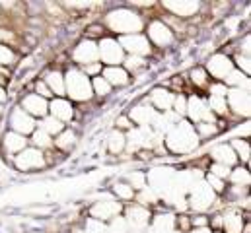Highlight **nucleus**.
<instances>
[{"mask_svg": "<svg viewBox=\"0 0 251 233\" xmlns=\"http://www.w3.org/2000/svg\"><path fill=\"white\" fill-rule=\"evenodd\" d=\"M197 144H199V134H197L195 126L185 120L176 122L168 130V148L176 154H187L197 148Z\"/></svg>", "mask_w": 251, "mask_h": 233, "instance_id": "f257e3e1", "label": "nucleus"}, {"mask_svg": "<svg viewBox=\"0 0 251 233\" xmlns=\"http://www.w3.org/2000/svg\"><path fill=\"white\" fill-rule=\"evenodd\" d=\"M64 93H68L74 101H88L94 95L90 78L82 70L70 68L64 76Z\"/></svg>", "mask_w": 251, "mask_h": 233, "instance_id": "f03ea898", "label": "nucleus"}, {"mask_svg": "<svg viewBox=\"0 0 251 233\" xmlns=\"http://www.w3.org/2000/svg\"><path fill=\"white\" fill-rule=\"evenodd\" d=\"M107 23L113 31L121 33V35H134L142 29V20L136 12L126 10V8H119L107 14Z\"/></svg>", "mask_w": 251, "mask_h": 233, "instance_id": "7ed1b4c3", "label": "nucleus"}, {"mask_svg": "<svg viewBox=\"0 0 251 233\" xmlns=\"http://www.w3.org/2000/svg\"><path fill=\"white\" fill-rule=\"evenodd\" d=\"M98 55L107 66H119L125 60V51L121 49L119 41L115 39H101L98 43Z\"/></svg>", "mask_w": 251, "mask_h": 233, "instance_id": "20e7f679", "label": "nucleus"}, {"mask_svg": "<svg viewBox=\"0 0 251 233\" xmlns=\"http://www.w3.org/2000/svg\"><path fill=\"white\" fill-rule=\"evenodd\" d=\"M14 163H16V167L20 171H31V169L43 167L45 165V158H43V152L41 150H37V148H25L20 154H16Z\"/></svg>", "mask_w": 251, "mask_h": 233, "instance_id": "39448f33", "label": "nucleus"}, {"mask_svg": "<svg viewBox=\"0 0 251 233\" xmlns=\"http://www.w3.org/2000/svg\"><path fill=\"white\" fill-rule=\"evenodd\" d=\"M212 202H214V192L206 183L199 181L191 185V206L195 210H206Z\"/></svg>", "mask_w": 251, "mask_h": 233, "instance_id": "423d86ee", "label": "nucleus"}, {"mask_svg": "<svg viewBox=\"0 0 251 233\" xmlns=\"http://www.w3.org/2000/svg\"><path fill=\"white\" fill-rule=\"evenodd\" d=\"M119 45H121L123 51H128L134 57H144V55L150 53V41H148V37H144L140 33L123 35L121 41H119Z\"/></svg>", "mask_w": 251, "mask_h": 233, "instance_id": "0eeeda50", "label": "nucleus"}, {"mask_svg": "<svg viewBox=\"0 0 251 233\" xmlns=\"http://www.w3.org/2000/svg\"><path fill=\"white\" fill-rule=\"evenodd\" d=\"M185 113L189 115V118L193 120V122H212L214 120V115H212V111L208 109V105L201 99V97H197V95H193V97H189L187 99V109H185Z\"/></svg>", "mask_w": 251, "mask_h": 233, "instance_id": "6e6552de", "label": "nucleus"}, {"mask_svg": "<svg viewBox=\"0 0 251 233\" xmlns=\"http://www.w3.org/2000/svg\"><path fill=\"white\" fill-rule=\"evenodd\" d=\"M206 70L210 72V76H214L218 80H224L234 70V62L226 57V55H214V57L208 58Z\"/></svg>", "mask_w": 251, "mask_h": 233, "instance_id": "1a4fd4ad", "label": "nucleus"}, {"mask_svg": "<svg viewBox=\"0 0 251 233\" xmlns=\"http://www.w3.org/2000/svg\"><path fill=\"white\" fill-rule=\"evenodd\" d=\"M228 109H234L238 115H250V92L246 90H230L228 92Z\"/></svg>", "mask_w": 251, "mask_h": 233, "instance_id": "9d476101", "label": "nucleus"}, {"mask_svg": "<svg viewBox=\"0 0 251 233\" xmlns=\"http://www.w3.org/2000/svg\"><path fill=\"white\" fill-rule=\"evenodd\" d=\"M22 111H25L29 116H45L49 113V103L37 93H29L22 99Z\"/></svg>", "mask_w": 251, "mask_h": 233, "instance_id": "9b49d317", "label": "nucleus"}, {"mask_svg": "<svg viewBox=\"0 0 251 233\" xmlns=\"http://www.w3.org/2000/svg\"><path fill=\"white\" fill-rule=\"evenodd\" d=\"M10 124H12V132H18V134H22V136H25V134H29V132H33L35 130V120H33V116H29L25 111H22V109H14V113L10 116Z\"/></svg>", "mask_w": 251, "mask_h": 233, "instance_id": "f8f14e48", "label": "nucleus"}, {"mask_svg": "<svg viewBox=\"0 0 251 233\" xmlns=\"http://www.w3.org/2000/svg\"><path fill=\"white\" fill-rule=\"evenodd\" d=\"M119 212H121V204H119V202H113V200L98 202V204H94V208H92L94 220H100V222L113 220L115 216H119Z\"/></svg>", "mask_w": 251, "mask_h": 233, "instance_id": "ddd939ff", "label": "nucleus"}, {"mask_svg": "<svg viewBox=\"0 0 251 233\" xmlns=\"http://www.w3.org/2000/svg\"><path fill=\"white\" fill-rule=\"evenodd\" d=\"M98 45L94 43V41H90V39H86V41H82L78 47H76V51H74V60L76 62H80V64H94V62H98Z\"/></svg>", "mask_w": 251, "mask_h": 233, "instance_id": "4468645a", "label": "nucleus"}, {"mask_svg": "<svg viewBox=\"0 0 251 233\" xmlns=\"http://www.w3.org/2000/svg\"><path fill=\"white\" fill-rule=\"evenodd\" d=\"M148 37H150L156 45H160V47H166V45H170V43L174 41V33H172L170 27H168L166 23H162V22H152V23H150V27H148Z\"/></svg>", "mask_w": 251, "mask_h": 233, "instance_id": "2eb2a0df", "label": "nucleus"}, {"mask_svg": "<svg viewBox=\"0 0 251 233\" xmlns=\"http://www.w3.org/2000/svg\"><path fill=\"white\" fill-rule=\"evenodd\" d=\"M126 224L130 228H136V230H144L150 222V212L144 208V206H130L128 212H126Z\"/></svg>", "mask_w": 251, "mask_h": 233, "instance_id": "dca6fc26", "label": "nucleus"}, {"mask_svg": "<svg viewBox=\"0 0 251 233\" xmlns=\"http://www.w3.org/2000/svg\"><path fill=\"white\" fill-rule=\"evenodd\" d=\"M49 113H51L53 118H57V120H61V122H66V120L72 118L74 109H72L70 101H66L63 97H57V99H53V101L49 103Z\"/></svg>", "mask_w": 251, "mask_h": 233, "instance_id": "f3484780", "label": "nucleus"}, {"mask_svg": "<svg viewBox=\"0 0 251 233\" xmlns=\"http://www.w3.org/2000/svg\"><path fill=\"white\" fill-rule=\"evenodd\" d=\"M210 156H212V160H214L216 163L226 165V167H230V165H234V163L238 162V158H236V154H234L232 146H228V144H220V146L212 148Z\"/></svg>", "mask_w": 251, "mask_h": 233, "instance_id": "a211bd4d", "label": "nucleus"}, {"mask_svg": "<svg viewBox=\"0 0 251 233\" xmlns=\"http://www.w3.org/2000/svg\"><path fill=\"white\" fill-rule=\"evenodd\" d=\"M156 115H158L156 109L146 107V105H136L130 111V122H136L138 126H150Z\"/></svg>", "mask_w": 251, "mask_h": 233, "instance_id": "6ab92c4d", "label": "nucleus"}, {"mask_svg": "<svg viewBox=\"0 0 251 233\" xmlns=\"http://www.w3.org/2000/svg\"><path fill=\"white\" fill-rule=\"evenodd\" d=\"M109 86H125L128 84V72L121 66H107L101 76Z\"/></svg>", "mask_w": 251, "mask_h": 233, "instance_id": "aec40b11", "label": "nucleus"}, {"mask_svg": "<svg viewBox=\"0 0 251 233\" xmlns=\"http://www.w3.org/2000/svg\"><path fill=\"white\" fill-rule=\"evenodd\" d=\"M164 8L172 10L176 16H193L199 10V2L197 0H183V2H164Z\"/></svg>", "mask_w": 251, "mask_h": 233, "instance_id": "412c9836", "label": "nucleus"}, {"mask_svg": "<svg viewBox=\"0 0 251 233\" xmlns=\"http://www.w3.org/2000/svg\"><path fill=\"white\" fill-rule=\"evenodd\" d=\"M152 105L164 113L172 111V105H174V95L168 92V90H162V88H156L152 92Z\"/></svg>", "mask_w": 251, "mask_h": 233, "instance_id": "4be33fe9", "label": "nucleus"}, {"mask_svg": "<svg viewBox=\"0 0 251 233\" xmlns=\"http://www.w3.org/2000/svg\"><path fill=\"white\" fill-rule=\"evenodd\" d=\"M25 144H27L25 136H22L18 132H8L4 136V148L10 154H20L22 150H25Z\"/></svg>", "mask_w": 251, "mask_h": 233, "instance_id": "5701e85b", "label": "nucleus"}, {"mask_svg": "<svg viewBox=\"0 0 251 233\" xmlns=\"http://www.w3.org/2000/svg\"><path fill=\"white\" fill-rule=\"evenodd\" d=\"M222 82H224V86H234V88H238V90L250 92V78H248L242 70H232Z\"/></svg>", "mask_w": 251, "mask_h": 233, "instance_id": "b1692460", "label": "nucleus"}, {"mask_svg": "<svg viewBox=\"0 0 251 233\" xmlns=\"http://www.w3.org/2000/svg\"><path fill=\"white\" fill-rule=\"evenodd\" d=\"M222 226H224V232L226 233H242V230H244V218L238 212H228L222 218Z\"/></svg>", "mask_w": 251, "mask_h": 233, "instance_id": "393cba45", "label": "nucleus"}, {"mask_svg": "<svg viewBox=\"0 0 251 233\" xmlns=\"http://www.w3.org/2000/svg\"><path fill=\"white\" fill-rule=\"evenodd\" d=\"M45 86L51 90V93H55V95H64V76L61 72H49L47 74V78H45Z\"/></svg>", "mask_w": 251, "mask_h": 233, "instance_id": "a878e982", "label": "nucleus"}, {"mask_svg": "<svg viewBox=\"0 0 251 233\" xmlns=\"http://www.w3.org/2000/svg\"><path fill=\"white\" fill-rule=\"evenodd\" d=\"M126 146V138L121 130H113L107 138V148L111 154H121Z\"/></svg>", "mask_w": 251, "mask_h": 233, "instance_id": "bb28decb", "label": "nucleus"}, {"mask_svg": "<svg viewBox=\"0 0 251 233\" xmlns=\"http://www.w3.org/2000/svg\"><path fill=\"white\" fill-rule=\"evenodd\" d=\"M39 128L45 130L49 136H53V134H61V132H63V122L57 120V118H53V116H45V118L41 120Z\"/></svg>", "mask_w": 251, "mask_h": 233, "instance_id": "cd10ccee", "label": "nucleus"}, {"mask_svg": "<svg viewBox=\"0 0 251 233\" xmlns=\"http://www.w3.org/2000/svg\"><path fill=\"white\" fill-rule=\"evenodd\" d=\"M208 109L210 111H214V113H218V115H226L228 113V103H226V97H216V95H210V99H208ZM212 113V115H214Z\"/></svg>", "mask_w": 251, "mask_h": 233, "instance_id": "c85d7f7f", "label": "nucleus"}, {"mask_svg": "<svg viewBox=\"0 0 251 233\" xmlns=\"http://www.w3.org/2000/svg\"><path fill=\"white\" fill-rule=\"evenodd\" d=\"M74 142H76V134H74V132H70V130L61 132V134L57 136V140H55L57 148H61V150H70V148L74 146Z\"/></svg>", "mask_w": 251, "mask_h": 233, "instance_id": "c756f323", "label": "nucleus"}, {"mask_svg": "<svg viewBox=\"0 0 251 233\" xmlns=\"http://www.w3.org/2000/svg\"><path fill=\"white\" fill-rule=\"evenodd\" d=\"M105 233H128V224H126L125 218L121 216H115L109 226H105Z\"/></svg>", "mask_w": 251, "mask_h": 233, "instance_id": "7c9ffc66", "label": "nucleus"}, {"mask_svg": "<svg viewBox=\"0 0 251 233\" xmlns=\"http://www.w3.org/2000/svg\"><path fill=\"white\" fill-rule=\"evenodd\" d=\"M232 150H234V154H236V158H242L244 162H248L250 160V144H248V140H234L232 142Z\"/></svg>", "mask_w": 251, "mask_h": 233, "instance_id": "2f4dec72", "label": "nucleus"}, {"mask_svg": "<svg viewBox=\"0 0 251 233\" xmlns=\"http://www.w3.org/2000/svg\"><path fill=\"white\" fill-rule=\"evenodd\" d=\"M33 144L37 146V150H41V148H51L53 146V140H51V136L45 132V130H33Z\"/></svg>", "mask_w": 251, "mask_h": 233, "instance_id": "473e14b6", "label": "nucleus"}, {"mask_svg": "<svg viewBox=\"0 0 251 233\" xmlns=\"http://www.w3.org/2000/svg\"><path fill=\"white\" fill-rule=\"evenodd\" d=\"M92 92H96L98 95H107L109 92H111V86L101 78V74L100 76H94V80H92Z\"/></svg>", "mask_w": 251, "mask_h": 233, "instance_id": "72a5a7b5", "label": "nucleus"}, {"mask_svg": "<svg viewBox=\"0 0 251 233\" xmlns=\"http://www.w3.org/2000/svg\"><path fill=\"white\" fill-rule=\"evenodd\" d=\"M230 179H232L236 185H244V186H248V185H250V171L244 169V167H238V169L230 171Z\"/></svg>", "mask_w": 251, "mask_h": 233, "instance_id": "f704fd0d", "label": "nucleus"}, {"mask_svg": "<svg viewBox=\"0 0 251 233\" xmlns=\"http://www.w3.org/2000/svg\"><path fill=\"white\" fill-rule=\"evenodd\" d=\"M113 190H115V194H117L119 198H123V200H130V198L134 196V188H132L130 185H125V183L115 185Z\"/></svg>", "mask_w": 251, "mask_h": 233, "instance_id": "c9c22d12", "label": "nucleus"}, {"mask_svg": "<svg viewBox=\"0 0 251 233\" xmlns=\"http://www.w3.org/2000/svg\"><path fill=\"white\" fill-rule=\"evenodd\" d=\"M191 80H193L195 86H206L208 74H206V70H202V68H195V70H191Z\"/></svg>", "mask_w": 251, "mask_h": 233, "instance_id": "e433bc0d", "label": "nucleus"}, {"mask_svg": "<svg viewBox=\"0 0 251 233\" xmlns=\"http://www.w3.org/2000/svg\"><path fill=\"white\" fill-rule=\"evenodd\" d=\"M128 181H130V186L132 188H144L146 186V173H140V171H132L128 175Z\"/></svg>", "mask_w": 251, "mask_h": 233, "instance_id": "4c0bfd02", "label": "nucleus"}, {"mask_svg": "<svg viewBox=\"0 0 251 233\" xmlns=\"http://www.w3.org/2000/svg\"><path fill=\"white\" fill-rule=\"evenodd\" d=\"M84 233H105V226H103V222L90 218V220L86 222V230H84Z\"/></svg>", "mask_w": 251, "mask_h": 233, "instance_id": "58836bf2", "label": "nucleus"}, {"mask_svg": "<svg viewBox=\"0 0 251 233\" xmlns=\"http://www.w3.org/2000/svg\"><path fill=\"white\" fill-rule=\"evenodd\" d=\"M156 198H158V194L150 188V186H144L142 190H140V194H138V200L142 202V204H148V202H156Z\"/></svg>", "mask_w": 251, "mask_h": 233, "instance_id": "ea45409f", "label": "nucleus"}, {"mask_svg": "<svg viewBox=\"0 0 251 233\" xmlns=\"http://www.w3.org/2000/svg\"><path fill=\"white\" fill-rule=\"evenodd\" d=\"M230 167H226V165H220V163H214L212 167H210V175H214V177H218V179H228L230 177Z\"/></svg>", "mask_w": 251, "mask_h": 233, "instance_id": "a19ab883", "label": "nucleus"}, {"mask_svg": "<svg viewBox=\"0 0 251 233\" xmlns=\"http://www.w3.org/2000/svg\"><path fill=\"white\" fill-rule=\"evenodd\" d=\"M172 109H174L177 115H183V113H185V109H187V99H185L183 95L174 97V105H172Z\"/></svg>", "mask_w": 251, "mask_h": 233, "instance_id": "79ce46f5", "label": "nucleus"}, {"mask_svg": "<svg viewBox=\"0 0 251 233\" xmlns=\"http://www.w3.org/2000/svg\"><path fill=\"white\" fill-rule=\"evenodd\" d=\"M206 185L212 188V192H222V190H224L222 179H218V177H214V175H208V177H206Z\"/></svg>", "mask_w": 251, "mask_h": 233, "instance_id": "37998d69", "label": "nucleus"}, {"mask_svg": "<svg viewBox=\"0 0 251 233\" xmlns=\"http://www.w3.org/2000/svg\"><path fill=\"white\" fill-rule=\"evenodd\" d=\"M123 62L126 64L128 70H136V68H142V66H144L142 57H134V55H130V57L126 58V60H123Z\"/></svg>", "mask_w": 251, "mask_h": 233, "instance_id": "c03bdc74", "label": "nucleus"}, {"mask_svg": "<svg viewBox=\"0 0 251 233\" xmlns=\"http://www.w3.org/2000/svg\"><path fill=\"white\" fill-rule=\"evenodd\" d=\"M84 74L86 76H100L101 74V62H94V64L84 66Z\"/></svg>", "mask_w": 251, "mask_h": 233, "instance_id": "a18cd8bd", "label": "nucleus"}, {"mask_svg": "<svg viewBox=\"0 0 251 233\" xmlns=\"http://www.w3.org/2000/svg\"><path fill=\"white\" fill-rule=\"evenodd\" d=\"M197 130H199L201 134L208 136V134H214V132H216V126H214L212 122H199V124H197Z\"/></svg>", "mask_w": 251, "mask_h": 233, "instance_id": "49530a36", "label": "nucleus"}, {"mask_svg": "<svg viewBox=\"0 0 251 233\" xmlns=\"http://www.w3.org/2000/svg\"><path fill=\"white\" fill-rule=\"evenodd\" d=\"M210 93L216 95V97H226L228 95V90H226L224 84H214V86H210Z\"/></svg>", "mask_w": 251, "mask_h": 233, "instance_id": "de8ad7c7", "label": "nucleus"}, {"mask_svg": "<svg viewBox=\"0 0 251 233\" xmlns=\"http://www.w3.org/2000/svg\"><path fill=\"white\" fill-rule=\"evenodd\" d=\"M236 62H238V66H240V70L244 68V74L248 76L250 74V57H242V55H238V58H236Z\"/></svg>", "mask_w": 251, "mask_h": 233, "instance_id": "09e8293b", "label": "nucleus"}, {"mask_svg": "<svg viewBox=\"0 0 251 233\" xmlns=\"http://www.w3.org/2000/svg\"><path fill=\"white\" fill-rule=\"evenodd\" d=\"M12 58H14V55H12V51H10L8 47L0 45V64H6V62H10Z\"/></svg>", "mask_w": 251, "mask_h": 233, "instance_id": "8fccbe9b", "label": "nucleus"}, {"mask_svg": "<svg viewBox=\"0 0 251 233\" xmlns=\"http://www.w3.org/2000/svg\"><path fill=\"white\" fill-rule=\"evenodd\" d=\"M37 95L43 97V99H47V97H51L53 93H51V90L45 86V82H37Z\"/></svg>", "mask_w": 251, "mask_h": 233, "instance_id": "3c124183", "label": "nucleus"}, {"mask_svg": "<svg viewBox=\"0 0 251 233\" xmlns=\"http://www.w3.org/2000/svg\"><path fill=\"white\" fill-rule=\"evenodd\" d=\"M117 126H119V128H132V122H130V118H126V116H119V118H117Z\"/></svg>", "mask_w": 251, "mask_h": 233, "instance_id": "603ef678", "label": "nucleus"}, {"mask_svg": "<svg viewBox=\"0 0 251 233\" xmlns=\"http://www.w3.org/2000/svg\"><path fill=\"white\" fill-rule=\"evenodd\" d=\"M236 132H238V134H244V136H250V122H246L244 126H240Z\"/></svg>", "mask_w": 251, "mask_h": 233, "instance_id": "864d4df0", "label": "nucleus"}, {"mask_svg": "<svg viewBox=\"0 0 251 233\" xmlns=\"http://www.w3.org/2000/svg\"><path fill=\"white\" fill-rule=\"evenodd\" d=\"M189 233H212L208 228H195V230H191Z\"/></svg>", "mask_w": 251, "mask_h": 233, "instance_id": "5fc2aeb1", "label": "nucleus"}, {"mask_svg": "<svg viewBox=\"0 0 251 233\" xmlns=\"http://www.w3.org/2000/svg\"><path fill=\"white\" fill-rule=\"evenodd\" d=\"M244 233H250V226H246V232Z\"/></svg>", "mask_w": 251, "mask_h": 233, "instance_id": "6e6d98bb", "label": "nucleus"}, {"mask_svg": "<svg viewBox=\"0 0 251 233\" xmlns=\"http://www.w3.org/2000/svg\"><path fill=\"white\" fill-rule=\"evenodd\" d=\"M0 115H2V105H0Z\"/></svg>", "mask_w": 251, "mask_h": 233, "instance_id": "4d7b16f0", "label": "nucleus"}, {"mask_svg": "<svg viewBox=\"0 0 251 233\" xmlns=\"http://www.w3.org/2000/svg\"><path fill=\"white\" fill-rule=\"evenodd\" d=\"M212 233H222V232H212Z\"/></svg>", "mask_w": 251, "mask_h": 233, "instance_id": "13d9d810", "label": "nucleus"}]
</instances>
